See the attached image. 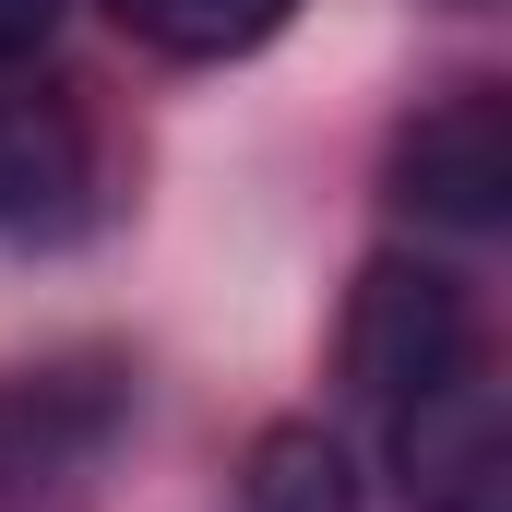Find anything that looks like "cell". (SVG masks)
Returning <instances> with one entry per match:
<instances>
[{
  "instance_id": "obj_1",
  "label": "cell",
  "mask_w": 512,
  "mask_h": 512,
  "mask_svg": "<svg viewBox=\"0 0 512 512\" xmlns=\"http://www.w3.org/2000/svg\"><path fill=\"white\" fill-rule=\"evenodd\" d=\"M465 370H489V334H477L465 274L382 251L370 274H358V310H346V382L370 393L382 417H405V405L453 393Z\"/></svg>"
},
{
  "instance_id": "obj_2",
  "label": "cell",
  "mask_w": 512,
  "mask_h": 512,
  "mask_svg": "<svg viewBox=\"0 0 512 512\" xmlns=\"http://www.w3.org/2000/svg\"><path fill=\"white\" fill-rule=\"evenodd\" d=\"M393 203L417 227H453V239H489L512 215V96L501 84H465L441 108H417L393 143Z\"/></svg>"
},
{
  "instance_id": "obj_3",
  "label": "cell",
  "mask_w": 512,
  "mask_h": 512,
  "mask_svg": "<svg viewBox=\"0 0 512 512\" xmlns=\"http://www.w3.org/2000/svg\"><path fill=\"white\" fill-rule=\"evenodd\" d=\"M393 465L417 512H512V429H501V382L465 370L453 393L393 417Z\"/></svg>"
},
{
  "instance_id": "obj_4",
  "label": "cell",
  "mask_w": 512,
  "mask_h": 512,
  "mask_svg": "<svg viewBox=\"0 0 512 512\" xmlns=\"http://www.w3.org/2000/svg\"><path fill=\"white\" fill-rule=\"evenodd\" d=\"M96 191L84 108L48 84H0V239H72Z\"/></svg>"
},
{
  "instance_id": "obj_5",
  "label": "cell",
  "mask_w": 512,
  "mask_h": 512,
  "mask_svg": "<svg viewBox=\"0 0 512 512\" xmlns=\"http://www.w3.org/2000/svg\"><path fill=\"white\" fill-rule=\"evenodd\" d=\"M120 36H143L155 60H251L262 36H286L298 0H108Z\"/></svg>"
},
{
  "instance_id": "obj_6",
  "label": "cell",
  "mask_w": 512,
  "mask_h": 512,
  "mask_svg": "<svg viewBox=\"0 0 512 512\" xmlns=\"http://www.w3.org/2000/svg\"><path fill=\"white\" fill-rule=\"evenodd\" d=\"M251 512H358V465H346V441L310 429V417L262 429V441H251Z\"/></svg>"
},
{
  "instance_id": "obj_7",
  "label": "cell",
  "mask_w": 512,
  "mask_h": 512,
  "mask_svg": "<svg viewBox=\"0 0 512 512\" xmlns=\"http://www.w3.org/2000/svg\"><path fill=\"white\" fill-rule=\"evenodd\" d=\"M60 12H72V0H0V72H12V60H36V48L60 36Z\"/></svg>"
}]
</instances>
